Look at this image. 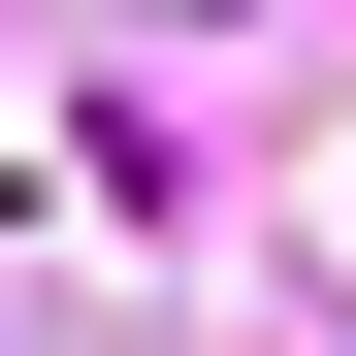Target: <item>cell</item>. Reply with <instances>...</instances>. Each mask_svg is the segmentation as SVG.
Returning <instances> with one entry per match:
<instances>
[]
</instances>
